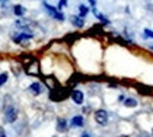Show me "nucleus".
<instances>
[{"instance_id":"obj_1","label":"nucleus","mask_w":153,"mask_h":137,"mask_svg":"<svg viewBox=\"0 0 153 137\" xmlns=\"http://www.w3.org/2000/svg\"><path fill=\"white\" fill-rule=\"evenodd\" d=\"M42 6L47 9V11H48V14L51 15L52 18H55V20H58V21H65V14L62 13L60 10H58L56 7H53V6H51L49 3H47V1H44L42 3Z\"/></svg>"},{"instance_id":"obj_15","label":"nucleus","mask_w":153,"mask_h":137,"mask_svg":"<svg viewBox=\"0 0 153 137\" xmlns=\"http://www.w3.org/2000/svg\"><path fill=\"white\" fill-rule=\"evenodd\" d=\"M7 80H9V74L6 73V71L0 74V87H1V85H4L6 82H7Z\"/></svg>"},{"instance_id":"obj_18","label":"nucleus","mask_w":153,"mask_h":137,"mask_svg":"<svg viewBox=\"0 0 153 137\" xmlns=\"http://www.w3.org/2000/svg\"><path fill=\"white\" fill-rule=\"evenodd\" d=\"M146 9H148L149 13L153 14V3H148V4H146Z\"/></svg>"},{"instance_id":"obj_17","label":"nucleus","mask_w":153,"mask_h":137,"mask_svg":"<svg viewBox=\"0 0 153 137\" xmlns=\"http://www.w3.org/2000/svg\"><path fill=\"white\" fill-rule=\"evenodd\" d=\"M66 4H68V0H59V4H58V7H56V9H58V10H62Z\"/></svg>"},{"instance_id":"obj_8","label":"nucleus","mask_w":153,"mask_h":137,"mask_svg":"<svg viewBox=\"0 0 153 137\" xmlns=\"http://www.w3.org/2000/svg\"><path fill=\"white\" fill-rule=\"evenodd\" d=\"M83 124H84V118L82 115H76V116H73L72 120H70V126H72V127H82Z\"/></svg>"},{"instance_id":"obj_4","label":"nucleus","mask_w":153,"mask_h":137,"mask_svg":"<svg viewBox=\"0 0 153 137\" xmlns=\"http://www.w3.org/2000/svg\"><path fill=\"white\" fill-rule=\"evenodd\" d=\"M68 95H69V92L66 91V90H53V91L49 94V98H51L52 101H55V102H59V101L65 99Z\"/></svg>"},{"instance_id":"obj_6","label":"nucleus","mask_w":153,"mask_h":137,"mask_svg":"<svg viewBox=\"0 0 153 137\" xmlns=\"http://www.w3.org/2000/svg\"><path fill=\"white\" fill-rule=\"evenodd\" d=\"M28 91L31 92L33 95H41L42 91H44V87H42L41 82L35 81V82H33V84H31V85L28 87Z\"/></svg>"},{"instance_id":"obj_25","label":"nucleus","mask_w":153,"mask_h":137,"mask_svg":"<svg viewBox=\"0 0 153 137\" xmlns=\"http://www.w3.org/2000/svg\"><path fill=\"white\" fill-rule=\"evenodd\" d=\"M152 133H153V130H152Z\"/></svg>"},{"instance_id":"obj_10","label":"nucleus","mask_w":153,"mask_h":137,"mask_svg":"<svg viewBox=\"0 0 153 137\" xmlns=\"http://www.w3.org/2000/svg\"><path fill=\"white\" fill-rule=\"evenodd\" d=\"M56 130L58 132H66L68 130V122H66V119H63V118L58 119V122H56Z\"/></svg>"},{"instance_id":"obj_14","label":"nucleus","mask_w":153,"mask_h":137,"mask_svg":"<svg viewBox=\"0 0 153 137\" xmlns=\"http://www.w3.org/2000/svg\"><path fill=\"white\" fill-rule=\"evenodd\" d=\"M88 11H90V9H88L87 6H84V4H80L79 6V17L84 18V17L88 14Z\"/></svg>"},{"instance_id":"obj_9","label":"nucleus","mask_w":153,"mask_h":137,"mask_svg":"<svg viewBox=\"0 0 153 137\" xmlns=\"http://www.w3.org/2000/svg\"><path fill=\"white\" fill-rule=\"evenodd\" d=\"M70 23L73 24L76 28H83L84 20L82 18V17H79V15H72V17H70Z\"/></svg>"},{"instance_id":"obj_5","label":"nucleus","mask_w":153,"mask_h":137,"mask_svg":"<svg viewBox=\"0 0 153 137\" xmlns=\"http://www.w3.org/2000/svg\"><path fill=\"white\" fill-rule=\"evenodd\" d=\"M70 96H72V101H73L76 105H82L84 101V94L83 91H80V90H73V91L70 92Z\"/></svg>"},{"instance_id":"obj_7","label":"nucleus","mask_w":153,"mask_h":137,"mask_svg":"<svg viewBox=\"0 0 153 137\" xmlns=\"http://www.w3.org/2000/svg\"><path fill=\"white\" fill-rule=\"evenodd\" d=\"M33 34H28V32H23V34H19V35H14L13 41L16 43H21L23 41H27V39H33Z\"/></svg>"},{"instance_id":"obj_23","label":"nucleus","mask_w":153,"mask_h":137,"mask_svg":"<svg viewBox=\"0 0 153 137\" xmlns=\"http://www.w3.org/2000/svg\"><path fill=\"white\" fill-rule=\"evenodd\" d=\"M6 1H9V0H0V3H6Z\"/></svg>"},{"instance_id":"obj_11","label":"nucleus","mask_w":153,"mask_h":137,"mask_svg":"<svg viewBox=\"0 0 153 137\" xmlns=\"http://www.w3.org/2000/svg\"><path fill=\"white\" fill-rule=\"evenodd\" d=\"M25 11H27V10H25V7H24V6H21V4H16L13 7V13L16 14L17 17H23L24 14H25Z\"/></svg>"},{"instance_id":"obj_12","label":"nucleus","mask_w":153,"mask_h":137,"mask_svg":"<svg viewBox=\"0 0 153 137\" xmlns=\"http://www.w3.org/2000/svg\"><path fill=\"white\" fill-rule=\"evenodd\" d=\"M93 14L96 15V17H97L98 20H100V21H101L102 24H104V25H108V24H110V20L105 18V17H104V15H102V14L100 13L97 9H96V7H93Z\"/></svg>"},{"instance_id":"obj_2","label":"nucleus","mask_w":153,"mask_h":137,"mask_svg":"<svg viewBox=\"0 0 153 137\" xmlns=\"http://www.w3.org/2000/svg\"><path fill=\"white\" fill-rule=\"evenodd\" d=\"M17 116H19V112H17V109H16L13 105L6 106L4 108V120L7 123L16 122V120H17Z\"/></svg>"},{"instance_id":"obj_22","label":"nucleus","mask_w":153,"mask_h":137,"mask_svg":"<svg viewBox=\"0 0 153 137\" xmlns=\"http://www.w3.org/2000/svg\"><path fill=\"white\" fill-rule=\"evenodd\" d=\"M118 137H129V136H126V134H121V136H118Z\"/></svg>"},{"instance_id":"obj_20","label":"nucleus","mask_w":153,"mask_h":137,"mask_svg":"<svg viewBox=\"0 0 153 137\" xmlns=\"http://www.w3.org/2000/svg\"><path fill=\"white\" fill-rule=\"evenodd\" d=\"M88 1H90V4L93 6V7H94V6H96V0H88Z\"/></svg>"},{"instance_id":"obj_13","label":"nucleus","mask_w":153,"mask_h":137,"mask_svg":"<svg viewBox=\"0 0 153 137\" xmlns=\"http://www.w3.org/2000/svg\"><path fill=\"white\" fill-rule=\"evenodd\" d=\"M124 105H125L126 108H136V106H138V101L134 99V98H126L125 102H124Z\"/></svg>"},{"instance_id":"obj_16","label":"nucleus","mask_w":153,"mask_h":137,"mask_svg":"<svg viewBox=\"0 0 153 137\" xmlns=\"http://www.w3.org/2000/svg\"><path fill=\"white\" fill-rule=\"evenodd\" d=\"M143 34H145V37H146V38H153V29L146 28V29L143 31Z\"/></svg>"},{"instance_id":"obj_19","label":"nucleus","mask_w":153,"mask_h":137,"mask_svg":"<svg viewBox=\"0 0 153 137\" xmlns=\"http://www.w3.org/2000/svg\"><path fill=\"white\" fill-rule=\"evenodd\" d=\"M0 137H7V136H6V132H4V129H3V127H0Z\"/></svg>"},{"instance_id":"obj_21","label":"nucleus","mask_w":153,"mask_h":137,"mask_svg":"<svg viewBox=\"0 0 153 137\" xmlns=\"http://www.w3.org/2000/svg\"><path fill=\"white\" fill-rule=\"evenodd\" d=\"M82 137H90V134H88V133H83V134H82Z\"/></svg>"},{"instance_id":"obj_24","label":"nucleus","mask_w":153,"mask_h":137,"mask_svg":"<svg viewBox=\"0 0 153 137\" xmlns=\"http://www.w3.org/2000/svg\"><path fill=\"white\" fill-rule=\"evenodd\" d=\"M152 49H153V45H152Z\"/></svg>"},{"instance_id":"obj_3","label":"nucleus","mask_w":153,"mask_h":137,"mask_svg":"<svg viewBox=\"0 0 153 137\" xmlns=\"http://www.w3.org/2000/svg\"><path fill=\"white\" fill-rule=\"evenodd\" d=\"M94 119H96V122H97L100 126H105V124L108 123V113H107V110L97 109L94 112Z\"/></svg>"}]
</instances>
